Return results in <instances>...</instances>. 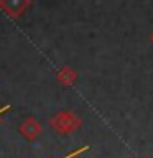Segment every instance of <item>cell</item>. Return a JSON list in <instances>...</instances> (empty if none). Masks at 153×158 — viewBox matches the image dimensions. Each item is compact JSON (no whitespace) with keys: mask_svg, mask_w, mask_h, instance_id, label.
I'll use <instances>...</instances> for the list:
<instances>
[{"mask_svg":"<svg viewBox=\"0 0 153 158\" xmlns=\"http://www.w3.org/2000/svg\"><path fill=\"white\" fill-rule=\"evenodd\" d=\"M31 7L30 0H0V8L8 15L10 18H20L22 15L28 12V8Z\"/></svg>","mask_w":153,"mask_h":158,"instance_id":"cell-2","label":"cell"},{"mask_svg":"<svg viewBox=\"0 0 153 158\" xmlns=\"http://www.w3.org/2000/svg\"><path fill=\"white\" fill-rule=\"evenodd\" d=\"M7 110H10V104H5L3 107H0V117H2V115H3V114L7 112Z\"/></svg>","mask_w":153,"mask_h":158,"instance_id":"cell-6","label":"cell"},{"mask_svg":"<svg viewBox=\"0 0 153 158\" xmlns=\"http://www.w3.org/2000/svg\"><path fill=\"white\" fill-rule=\"evenodd\" d=\"M56 79H58L59 84H63V86H72L77 79V74L71 66H63L56 73Z\"/></svg>","mask_w":153,"mask_h":158,"instance_id":"cell-4","label":"cell"},{"mask_svg":"<svg viewBox=\"0 0 153 158\" xmlns=\"http://www.w3.org/2000/svg\"><path fill=\"white\" fill-rule=\"evenodd\" d=\"M87 150H89V145H84V147L77 148V150H74V152H71V153H68V155H64V156H61V158H74V156L82 155V153H84V152H87Z\"/></svg>","mask_w":153,"mask_h":158,"instance_id":"cell-5","label":"cell"},{"mask_svg":"<svg viewBox=\"0 0 153 158\" xmlns=\"http://www.w3.org/2000/svg\"><path fill=\"white\" fill-rule=\"evenodd\" d=\"M81 117L74 110H59L49 118V127L56 133H72L81 127Z\"/></svg>","mask_w":153,"mask_h":158,"instance_id":"cell-1","label":"cell"},{"mask_svg":"<svg viewBox=\"0 0 153 158\" xmlns=\"http://www.w3.org/2000/svg\"><path fill=\"white\" fill-rule=\"evenodd\" d=\"M18 132L22 133V137L28 142H35L36 138L41 135L43 132V125L39 123L35 117H27L25 120L20 123Z\"/></svg>","mask_w":153,"mask_h":158,"instance_id":"cell-3","label":"cell"},{"mask_svg":"<svg viewBox=\"0 0 153 158\" xmlns=\"http://www.w3.org/2000/svg\"><path fill=\"white\" fill-rule=\"evenodd\" d=\"M150 41H151V44H153V30H151V33H150Z\"/></svg>","mask_w":153,"mask_h":158,"instance_id":"cell-7","label":"cell"}]
</instances>
